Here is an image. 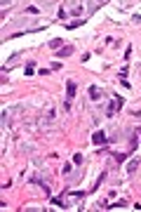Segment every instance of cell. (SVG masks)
I'll use <instances>...</instances> for the list:
<instances>
[{"mask_svg": "<svg viewBox=\"0 0 141 212\" xmlns=\"http://www.w3.org/2000/svg\"><path fill=\"white\" fill-rule=\"evenodd\" d=\"M71 54H73V47L66 45V47H61L59 52H57V57H59V59H66V57H71Z\"/></svg>", "mask_w": 141, "mask_h": 212, "instance_id": "2", "label": "cell"}, {"mask_svg": "<svg viewBox=\"0 0 141 212\" xmlns=\"http://www.w3.org/2000/svg\"><path fill=\"white\" fill-rule=\"evenodd\" d=\"M136 167H139V160H132V163H129V167H127V172H134Z\"/></svg>", "mask_w": 141, "mask_h": 212, "instance_id": "6", "label": "cell"}, {"mask_svg": "<svg viewBox=\"0 0 141 212\" xmlns=\"http://www.w3.org/2000/svg\"><path fill=\"white\" fill-rule=\"evenodd\" d=\"M89 97H92V99H99V97H101L99 87H89Z\"/></svg>", "mask_w": 141, "mask_h": 212, "instance_id": "5", "label": "cell"}, {"mask_svg": "<svg viewBox=\"0 0 141 212\" xmlns=\"http://www.w3.org/2000/svg\"><path fill=\"white\" fill-rule=\"evenodd\" d=\"M120 106H122V97H115V101H113L111 106H108V113H106V116H115Z\"/></svg>", "mask_w": 141, "mask_h": 212, "instance_id": "1", "label": "cell"}, {"mask_svg": "<svg viewBox=\"0 0 141 212\" xmlns=\"http://www.w3.org/2000/svg\"><path fill=\"white\" fill-rule=\"evenodd\" d=\"M61 45H64V40H61V38H54L52 43H49V47H52V50H59Z\"/></svg>", "mask_w": 141, "mask_h": 212, "instance_id": "4", "label": "cell"}, {"mask_svg": "<svg viewBox=\"0 0 141 212\" xmlns=\"http://www.w3.org/2000/svg\"><path fill=\"white\" fill-rule=\"evenodd\" d=\"M73 163H75V165H80V163H82V153H75V156H73Z\"/></svg>", "mask_w": 141, "mask_h": 212, "instance_id": "8", "label": "cell"}, {"mask_svg": "<svg viewBox=\"0 0 141 212\" xmlns=\"http://www.w3.org/2000/svg\"><path fill=\"white\" fill-rule=\"evenodd\" d=\"M115 158H118V163H122V160H127V158H129V151H127V153H118Z\"/></svg>", "mask_w": 141, "mask_h": 212, "instance_id": "7", "label": "cell"}, {"mask_svg": "<svg viewBox=\"0 0 141 212\" xmlns=\"http://www.w3.org/2000/svg\"><path fill=\"white\" fill-rule=\"evenodd\" d=\"M92 141H94V144H104V141H106L104 132H94V134H92Z\"/></svg>", "mask_w": 141, "mask_h": 212, "instance_id": "3", "label": "cell"}]
</instances>
